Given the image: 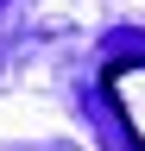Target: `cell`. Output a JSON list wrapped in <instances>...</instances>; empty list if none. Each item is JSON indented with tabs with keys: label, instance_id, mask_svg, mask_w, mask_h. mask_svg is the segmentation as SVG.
I'll return each mask as SVG.
<instances>
[{
	"label": "cell",
	"instance_id": "6da1fadb",
	"mask_svg": "<svg viewBox=\"0 0 145 151\" xmlns=\"http://www.w3.org/2000/svg\"><path fill=\"white\" fill-rule=\"evenodd\" d=\"M107 101H114L133 151H145V57H120L107 63Z\"/></svg>",
	"mask_w": 145,
	"mask_h": 151
}]
</instances>
